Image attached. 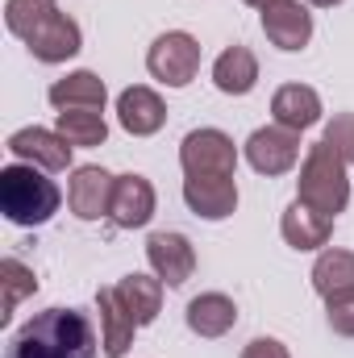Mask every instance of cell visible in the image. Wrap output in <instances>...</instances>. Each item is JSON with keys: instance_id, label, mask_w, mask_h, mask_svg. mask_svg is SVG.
<instances>
[{"instance_id": "22", "label": "cell", "mask_w": 354, "mask_h": 358, "mask_svg": "<svg viewBox=\"0 0 354 358\" xmlns=\"http://www.w3.org/2000/svg\"><path fill=\"white\" fill-rule=\"evenodd\" d=\"M313 279V292L321 300L338 296V292H354V250H338V246H325L317 255V263L309 271Z\"/></svg>"}, {"instance_id": "7", "label": "cell", "mask_w": 354, "mask_h": 358, "mask_svg": "<svg viewBox=\"0 0 354 358\" xmlns=\"http://www.w3.org/2000/svg\"><path fill=\"white\" fill-rule=\"evenodd\" d=\"M246 163L259 171V176L275 179V176H288L296 163H300V134L296 129H283V125H259L250 138H246Z\"/></svg>"}, {"instance_id": "29", "label": "cell", "mask_w": 354, "mask_h": 358, "mask_svg": "<svg viewBox=\"0 0 354 358\" xmlns=\"http://www.w3.org/2000/svg\"><path fill=\"white\" fill-rule=\"evenodd\" d=\"M304 4H313V8H334V4H342V0H304Z\"/></svg>"}, {"instance_id": "10", "label": "cell", "mask_w": 354, "mask_h": 358, "mask_svg": "<svg viewBox=\"0 0 354 358\" xmlns=\"http://www.w3.org/2000/svg\"><path fill=\"white\" fill-rule=\"evenodd\" d=\"M113 187L117 176H108L104 167H76L71 183H67V208L80 217V221H104L113 213Z\"/></svg>"}, {"instance_id": "15", "label": "cell", "mask_w": 354, "mask_h": 358, "mask_svg": "<svg viewBox=\"0 0 354 358\" xmlns=\"http://www.w3.org/2000/svg\"><path fill=\"white\" fill-rule=\"evenodd\" d=\"M279 234L292 250H325L334 238V217L309 208L304 200H292L279 217Z\"/></svg>"}, {"instance_id": "28", "label": "cell", "mask_w": 354, "mask_h": 358, "mask_svg": "<svg viewBox=\"0 0 354 358\" xmlns=\"http://www.w3.org/2000/svg\"><path fill=\"white\" fill-rule=\"evenodd\" d=\"M242 4H250V8H259V13H263V8H271V4H279V0H242Z\"/></svg>"}, {"instance_id": "23", "label": "cell", "mask_w": 354, "mask_h": 358, "mask_svg": "<svg viewBox=\"0 0 354 358\" xmlns=\"http://www.w3.org/2000/svg\"><path fill=\"white\" fill-rule=\"evenodd\" d=\"M55 129H59L71 146H104V138H108L104 108H59Z\"/></svg>"}, {"instance_id": "17", "label": "cell", "mask_w": 354, "mask_h": 358, "mask_svg": "<svg viewBox=\"0 0 354 358\" xmlns=\"http://www.w3.org/2000/svg\"><path fill=\"white\" fill-rule=\"evenodd\" d=\"M183 321H187V329L196 334V338H225L234 325H238V304L225 296V292H200V296H192L187 300V313H183Z\"/></svg>"}, {"instance_id": "14", "label": "cell", "mask_w": 354, "mask_h": 358, "mask_svg": "<svg viewBox=\"0 0 354 358\" xmlns=\"http://www.w3.org/2000/svg\"><path fill=\"white\" fill-rule=\"evenodd\" d=\"M117 121H121L125 134L150 138V134H159V129L167 125V104H163V96L155 88L134 84V88H125L117 96Z\"/></svg>"}, {"instance_id": "9", "label": "cell", "mask_w": 354, "mask_h": 358, "mask_svg": "<svg viewBox=\"0 0 354 358\" xmlns=\"http://www.w3.org/2000/svg\"><path fill=\"white\" fill-rule=\"evenodd\" d=\"M259 21H263L267 42L283 55H296L313 42V13L304 0H279V4L259 13Z\"/></svg>"}, {"instance_id": "8", "label": "cell", "mask_w": 354, "mask_h": 358, "mask_svg": "<svg viewBox=\"0 0 354 358\" xmlns=\"http://www.w3.org/2000/svg\"><path fill=\"white\" fill-rule=\"evenodd\" d=\"M8 155L17 163H29V167H42V171H67L71 167V142L59 134V129H42V125H25V129H13L8 134Z\"/></svg>"}, {"instance_id": "6", "label": "cell", "mask_w": 354, "mask_h": 358, "mask_svg": "<svg viewBox=\"0 0 354 358\" xmlns=\"http://www.w3.org/2000/svg\"><path fill=\"white\" fill-rule=\"evenodd\" d=\"M146 71L167 84V88H187L200 71V42L187 29H167L150 42L146 50Z\"/></svg>"}, {"instance_id": "18", "label": "cell", "mask_w": 354, "mask_h": 358, "mask_svg": "<svg viewBox=\"0 0 354 358\" xmlns=\"http://www.w3.org/2000/svg\"><path fill=\"white\" fill-rule=\"evenodd\" d=\"M183 204L200 221H225L238 208V183L234 179H183Z\"/></svg>"}, {"instance_id": "26", "label": "cell", "mask_w": 354, "mask_h": 358, "mask_svg": "<svg viewBox=\"0 0 354 358\" xmlns=\"http://www.w3.org/2000/svg\"><path fill=\"white\" fill-rule=\"evenodd\" d=\"M325 142H334L346 159L354 163V113H334V121L325 125V134H321Z\"/></svg>"}, {"instance_id": "2", "label": "cell", "mask_w": 354, "mask_h": 358, "mask_svg": "<svg viewBox=\"0 0 354 358\" xmlns=\"http://www.w3.org/2000/svg\"><path fill=\"white\" fill-rule=\"evenodd\" d=\"M4 25L38 63H67L84 50V29L59 8V0H4Z\"/></svg>"}, {"instance_id": "16", "label": "cell", "mask_w": 354, "mask_h": 358, "mask_svg": "<svg viewBox=\"0 0 354 358\" xmlns=\"http://www.w3.org/2000/svg\"><path fill=\"white\" fill-rule=\"evenodd\" d=\"M321 96L317 88H309V84H283V88H275L271 96V121L275 125H283V129H296V134H304V129H313L317 121H321Z\"/></svg>"}, {"instance_id": "5", "label": "cell", "mask_w": 354, "mask_h": 358, "mask_svg": "<svg viewBox=\"0 0 354 358\" xmlns=\"http://www.w3.org/2000/svg\"><path fill=\"white\" fill-rule=\"evenodd\" d=\"M179 167L183 179H234L238 176V146L225 129H192L179 142Z\"/></svg>"}, {"instance_id": "19", "label": "cell", "mask_w": 354, "mask_h": 358, "mask_svg": "<svg viewBox=\"0 0 354 358\" xmlns=\"http://www.w3.org/2000/svg\"><path fill=\"white\" fill-rule=\"evenodd\" d=\"M213 84H217L221 96H250L255 84H259V59H255V50L242 46V42L225 46L217 55V63H213Z\"/></svg>"}, {"instance_id": "21", "label": "cell", "mask_w": 354, "mask_h": 358, "mask_svg": "<svg viewBox=\"0 0 354 358\" xmlns=\"http://www.w3.org/2000/svg\"><path fill=\"white\" fill-rule=\"evenodd\" d=\"M46 100L55 108H104L108 88L96 71H67L63 80H55L46 88Z\"/></svg>"}, {"instance_id": "3", "label": "cell", "mask_w": 354, "mask_h": 358, "mask_svg": "<svg viewBox=\"0 0 354 358\" xmlns=\"http://www.w3.org/2000/svg\"><path fill=\"white\" fill-rule=\"evenodd\" d=\"M59 204H63V192L50 179V171L29 163H8L0 171V213L8 225L38 229L59 213Z\"/></svg>"}, {"instance_id": "11", "label": "cell", "mask_w": 354, "mask_h": 358, "mask_svg": "<svg viewBox=\"0 0 354 358\" xmlns=\"http://www.w3.org/2000/svg\"><path fill=\"white\" fill-rule=\"evenodd\" d=\"M146 263L150 271L167 283V287H183L196 271V250L192 242L176 234V229H163V234H150L146 238Z\"/></svg>"}, {"instance_id": "20", "label": "cell", "mask_w": 354, "mask_h": 358, "mask_svg": "<svg viewBox=\"0 0 354 358\" xmlns=\"http://www.w3.org/2000/svg\"><path fill=\"white\" fill-rule=\"evenodd\" d=\"M117 287V296H121V304L134 313V321L138 325H150V321H159V313H163V292H167V283L150 271V275H125V279H117L113 283Z\"/></svg>"}, {"instance_id": "4", "label": "cell", "mask_w": 354, "mask_h": 358, "mask_svg": "<svg viewBox=\"0 0 354 358\" xmlns=\"http://www.w3.org/2000/svg\"><path fill=\"white\" fill-rule=\"evenodd\" d=\"M351 159L334 146V142H313L304 163H300V179H296V200H304L309 208L325 213L338 221V213L351 204Z\"/></svg>"}, {"instance_id": "13", "label": "cell", "mask_w": 354, "mask_h": 358, "mask_svg": "<svg viewBox=\"0 0 354 358\" xmlns=\"http://www.w3.org/2000/svg\"><path fill=\"white\" fill-rule=\"evenodd\" d=\"M96 313H100V350H104V358H125L142 325L121 304L117 287H100L96 292Z\"/></svg>"}, {"instance_id": "24", "label": "cell", "mask_w": 354, "mask_h": 358, "mask_svg": "<svg viewBox=\"0 0 354 358\" xmlns=\"http://www.w3.org/2000/svg\"><path fill=\"white\" fill-rule=\"evenodd\" d=\"M0 283H4V313H0V321H8L17 313V304L38 292V275H34V267H25L21 259H4L0 263Z\"/></svg>"}, {"instance_id": "25", "label": "cell", "mask_w": 354, "mask_h": 358, "mask_svg": "<svg viewBox=\"0 0 354 358\" xmlns=\"http://www.w3.org/2000/svg\"><path fill=\"white\" fill-rule=\"evenodd\" d=\"M325 321H330L334 334L354 338V292H338V296L325 300Z\"/></svg>"}, {"instance_id": "12", "label": "cell", "mask_w": 354, "mask_h": 358, "mask_svg": "<svg viewBox=\"0 0 354 358\" xmlns=\"http://www.w3.org/2000/svg\"><path fill=\"white\" fill-rule=\"evenodd\" d=\"M155 204H159L155 183L146 176H138V171H125V176H117V187H113V213H108V221L117 229H142V225H150Z\"/></svg>"}, {"instance_id": "1", "label": "cell", "mask_w": 354, "mask_h": 358, "mask_svg": "<svg viewBox=\"0 0 354 358\" xmlns=\"http://www.w3.org/2000/svg\"><path fill=\"white\" fill-rule=\"evenodd\" d=\"M100 338L84 308H42L4 346V358H96Z\"/></svg>"}, {"instance_id": "27", "label": "cell", "mask_w": 354, "mask_h": 358, "mask_svg": "<svg viewBox=\"0 0 354 358\" xmlns=\"http://www.w3.org/2000/svg\"><path fill=\"white\" fill-rule=\"evenodd\" d=\"M242 358H292V355L279 338H255V342L242 346Z\"/></svg>"}]
</instances>
